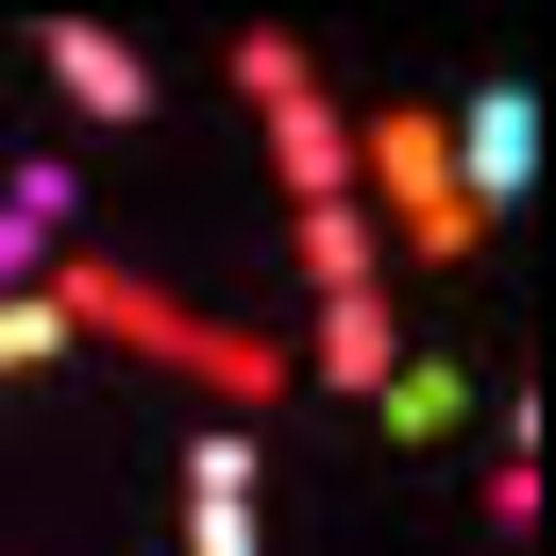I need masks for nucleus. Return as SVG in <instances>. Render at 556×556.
Segmentation results:
<instances>
[{
	"label": "nucleus",
	"mask_w": 556,
	"mask_h": 556,
	"mask_svg": "<svg viewBox=\"0 0 556 556\" xmlns=\"http://www.w3.org/2000/svg\"><path fill=\"white\" fill-rule=\"evenodd\" d=\"M51 219H68V186H51V169H17V186H0V287H35Z\"/></svg>",
	"instance_id": "0eeeda50"
},
{
	"label": "nucleus",
	"mask_w": 556,
	"mask_h": 556,
	"mask_svg": "<svg viewBox=\"0 0 556 556\" xmlns=\"http://www.w3.org/2000/svg\"><path fill=\"white\" fill-rule=\"evenodd\" d=\"M186 556H253V506H186Z\"/></svg>",
	"instance_id": "9d476101"
},
{
	"label": "nucleus",
	"mask_w": 556,
	"mask_h": 556,
	"mask_svg": "<svg viewBox=\"0 0 556 556\" xmlns=\"http://www.w3.org/2000/svg\"><path fill=\"white\" fill-rule=\"evenodd\" d=\"M354 169L405 203V237H421V253H472V203H455V136H439V102H388V118H354Z\"/></svg>",
	"instance_id": "f03ea898"
},
{
	"label": "nucleus",
	"mask_w": 556,
	"mask_h": 556,
	"mask_svg": "<svg viewBox=\"0 0 556 556\" xmlns=\"http://www.w3.org/2000/svg\"><path fill=\"white\" fill-rule=\"evenodd\" d=\"M320 371H338V388H388V287H320Z\"/></svg>",
	"instance_id": "39448f33"
},
{
	"label": "nucleus",
	"mask_w": 556,
	"mask_h": 556,
	"mask_svg": "<svg viewBox=\"0 0 556 556\" xmlns=\"http://www.w3.org/2000/svg\"><path fill=\"white\" fill-rule=\"evenodd\" d=\"M439 136H455V203H472V237H489V203H506L522 169H540V152H522V85H472V102H455Z\"/></svg>",
	"instance_id": "7ed1b4c3"
},
{
	"label": "nucleus",
	"mask_w": 556,
	"mask_h": 556,
	"mask_svg": "<svg viewBox=\"0 0 556 556\" xmlns=\"http://www.w3.org/2000/svg\"><path fill=\"white\" fill-rule=\"evenodd\" d=\"M35 304L68 320V338H136V354H186V371H219L237 405H270V388H287V354H270V338H219V320H186L169 287L102 270V253H51V270H35Z\"/></svg>",
	"instance_id": "f257e3e1"
},
{
	"label": "nucleus",
	"mask_w": 556,
	"mask_h": 556,
	"mask_svg": "<svg viewBox=\"0 0 556 556\" xmlns=\"http://www.w3.org/2000/svg\"><path fill=\"white\" fill-rule=\"evenodd\" d=\"M455 405H472V388H455V371H439V354H405V371H388V388H371V421H388V439H439V421H455Z\"/></svg>",
	"instance_id": "6e6552de"
},
{
	"label": "nucleus",
	"mask_w": 556,
	"mask_h": 556,
	"mask_svg": "<svg viewBox=\"0 0 556 556\" xmlns=\"http://www.w3.org/2000/svg\"><path fill=\"white\" fill-rule=\"evenodd\" d=\"M304 270H320V287H371V270H388L371 203H304Z\"/></svg>",
	"instance_id": "423d86ee"
},
{
	"label": "nucleus",
	"mask_w": 556,
	"mask_h": 556,
	"mask_svg": "<svg viewBox=\"0 0 556 556\" xmlns=\"http://www.w3.org/2000/svg\"><path fill=\"white\" fill-rule=\"evenodd\" d=\"M51 68H68V102H102V118H152V51H118L102 17H51Z\"/></svg>",
	"instance_id": "20e7f679"
},
{
	"label": "nucleus",
	"mask_w": 556,
	"mask_h": 556,
	"mask_svg": "<svg viewBox=\"0 0 556 556\" xmlns=\"http://www.w3.org/2000/svg\"><path fill=\"white\" fill-rule=\"evenodd\" d=\"M253 472H270V439H253V421H219V439L186 455V506H253Z\"/></svg>",
	"instance_id": "1a4fd4ad"
}]
</instances>
